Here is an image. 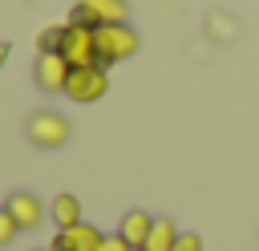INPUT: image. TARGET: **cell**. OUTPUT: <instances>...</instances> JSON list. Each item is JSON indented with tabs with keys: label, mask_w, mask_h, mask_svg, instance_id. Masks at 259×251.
<instances>
[{
	"label": "cell",
	"mask_w": 259,
	"mask_h": 251,
	"mask_svg": "<svg viewBox=\"0 0 259 251\" xmlns=\"http://www.w3.org/2000/svg\"><path fill=\"white\" fill-rule=\"evenodd\" d=\"M138 32L130 24H101L97 28V61L101 65H117V61H130L138 53Z\"/></svg>",
	"instance_id": "3957f363"
},
{
	"label": "cell",
	"mask_w": 259,
	"mask_h": 251,
	"mask_svg": "<svg viewBox=\"0 0 259 251\" xmlns=\"http://www.w3.org/2000/svg\"><path fill=\"white\" fill-rule=\"evenodd\" d=\"M97 251H134V247H130V243L113 231V235H105V239H101V247H97Z\"/></svg>",
	"instance_id": "9a60e30c"
},
{
	"label": "cell",
	"mask_w": 259,
	"mask_h": 251,
	"mask_svg": "<svg viewBox=\"0 0 259 251\" xmlns=\"http://www.w3.org/2000/svg\"><path fill=\"white\" fill-rule=\"evenodd\" d=\"M61 36H65V24H49V28L36 36V49H40V53H61Z\"/></svg>",
	"instance_id": "7c38bea8"
},
{
	"label": "cell",
	"mask_w": 259,
	"mask_h": 251,
	"mask_svg": "<svg viewBox=\"0 0 259 251\" xmlns=\"http://www.w3.org/2000/svg\"><path fill=\"white\" fill-rule=\"evenodd\" d=\"M178 227H174V219H154V231H150V239H146V247L142 251H174V243H178Z\"/></svg>",
	"instance_id": "8fae6325"
},
{
	"label": "cell",
	"mask_w": 259,
	"mask_h": 251,
	"mask_svg": "<svg viewBox=\"0 0 259 251\" xmlns=\"http://www.w3.org/2000/svg\"><path fill=\"white\" fill-rule=\"evenodd\" d=\"M8 215L20 223V231H32V227H40V219H45V202L32 194V190H16V194H8Z\"/></svg>",
	"instance_id": "ba28073f"
},
{
	"label": "cell",
	"mask_w": 259,
	"mask_h": 251,
	"mask_svg": "<svg viewBox=\"0 0 259 251\" xmlns=\"http://www.w3.org/2000/svg\"><path fill=\"white\" fill-rule=\"evenodd\" d=\"M16 235H20V223L8 215V206H0V247H8Z\"/></svg>",
	"instance_id": "4fadbf2b"
},
{
	"label": "cell",
	"mask_w": 259,
	"mask_h": 251,
	"mask_svg": "<svg viewBox=\"0 0 259 251\" xmlns=\"http://www.w3.org/2000/svg\"><path fill=\"white\" fill-rule=\"evenodd\" d=\"M69 73H73V65H69L61 53H40L36 65H32V77H36V85H40L45 93H65Z\"/></svg>",
	"instance_id": "8992f818"
},
{
	"label": "cell",
	"mask_w": 259,
	"mask_h": 251,
	"mask_svg": "<svg viewBox=\"0 0 259 251\" xmlns=\"http://www.w3.org/2000/svg\"><path fill=\"white\" fill-rule=\"evenodd\" d=\"M69 24H85V28L130 24V4L125 0H77L69 12Z\"/></svg>",
	"instance_id": "7a4b0ae2"
},
{
	"label": "cell",
	"mask_w": 259,
	"mask_h": 251,
	"mask_svg": "<svg viewBox=\"0 0 259 251\" xmlns=\"http://www.w3.org/2000/svg\"><path fill=\"white\" fill-rule=\"evenodd\" d=\"M61 57H65L73 69L101 65V61H97V28H85V24H65V36H61Z\"/></svg>",
	"instance_id": "277c9868"
},
{
	"label": "cell",
	"mask_w": 259,
	"mask_h": 251,
	"mask_svg": "<svg viewBox=\"0 0 259 251\" xmlns=\"http://www.w3.org/2000/svg\"><path fill=\"white\" fill-rule=\"evenodd\" d=\"M45 251H49V247H45Z\"/></svg>",
	"instance_id": "2e32d148"
},
{
	"label": "cell",
	"mask_w": 259,
	"mask_h": 251,
	"mask_svg": "<svg viewBox=\"0 0 259 251\" xmlns=\"http://www.w3.org/2000/svg\"><path fill=\"white\" fill-rule=\"evenodd\" d=\"M49 215H53L57 231L85 223V219H81V198H77V194H57V198H53V206H49Z\"/></svg>",
	"instance_id": "30bf717a"
},
{
	"label": "cell",
	"mask_w": 259,
	"mask_h": 251,
	"mask_svg": "<svg viewBox=\"0 0 259 251\" xmlns=\"http://www.w3.org/2000/svg\"><path fill=\"white\" fill-rule=\"evenodd\" d=\"M101 231L97 227H89V223H77V227H65V231H57L53 235V243H49V251H97L101 247Z\"/></svg>",
	"instance_id": "52a82bcc"
},
{
	"label": "cell",
	"mask_w": 259,
	"mask_h": 251,
	"mask_svg": "<svg viewBox=\"0 0 259 251\" xmlns=\"http://www.w3.org/2000/svg\"><path fill=\"white\" fill-rule=\"evenodd\" d=\"M24 134H28V142L32 146H40V150H57V146H65L69 142V117L65 113H57V109H36L28 121H24Z\"/></svg>",
	"instance_id": "6da1fadb"
},
{
	"label": "cell",
	"mask_w": 259,
	"mask_h": 251,
	"mask_svg": "<svg viewBox=\"0 0 259 251\" xmlns=\"http://www.w3.org/2000/svg\"><path fill=\"white\" fill-rule=\"evenodd\" d=\"M105 89H109V73H105V65L73 69L69 81H65V93H69L73 101H97V97H105Z\"/></svg>",
	"instance_id": "5b68a950"
},
{
	"label": "cell",
	"mask_w": 259,
	"mask_h": 251,
	"mask_svg": "<svg viewBox=\"0 0 259 251\" xmlns=\"http://www.w3.org/2000/svg\"><path fill=\"white\" fill-rule=\"evenodd\" d=\"M150 231H154V215H150V211H125V219H121V227H117V235H121L134 251L146 247Z\"/></svg>",
	"instance_id": "9c48e42d"
},
{
	"label": "cell",
	"mask_w": 259,
	"mask_h": 251,
	"mask_svg": "<svg viewBox=\"0 0 259 251\" xmlns=\"http://www.w3.org/2000/svg\"><path fill=\"white\" fill-rule=\"evenodd\" d=\"M174 251H202V239H198L194 231H182L178 243H174Z\"/></svg>",
	"instance_id": "5bb4252c"
}]
</instances>
